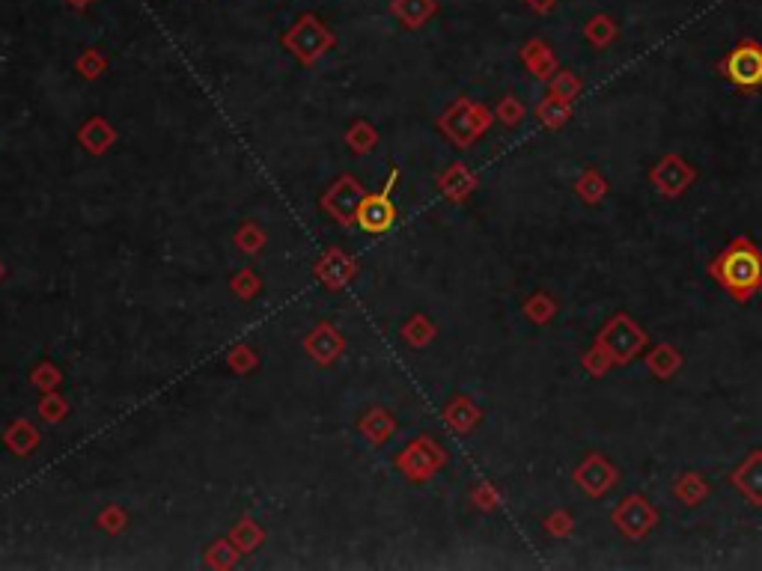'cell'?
Returning <instances> with one entry per match:
<instances>
[{
    "label": "cell",
    "instance_id": "cell-4",
    "mask_svg": "<svg viewBox=\"0 0 762 571\" xmlns=\"http://www.w3.org/2000/svg\"><path fill=\"white\" fill-rule=\"evenodd\" d=\"M658 521V512L652 509L649 500L643 497H629L626 503H620V509L614 512V527L629 536V539H643Z\"/></svg>",
    "mask_w": 762,
    "mask_h": 571
},
{
    "label": "cell",
    "instance_id": "cell-6",
    "mask_svg": "<svg viewBox=\"0 0 762 571\" xmlns=\"http://www.w3.org/2000/svg\"><path fill=\"white\" fill-rule=\"evenodd\" d=\"M694 182V167H688L682 158L670 155L661 158L652 170V185L664 194V197H679L688 185Z\"/></svg>",
    "mask_w": 762,
    "mask_h": 571
},
{
    "label": "cell",
    "instance_id": "cell-12",
    "mask_svg": "<svg viewBox=\"0 0 762 571\" xmlns=\"http://www.w3.org/2000/svg\"><path fill=\"white\" fill-rule=\"evenodd\" d=\"M605 191H608V185H605V179L590 167L584 176H581V182H578V194L584 197V203H599L602 197H605Z\"/></svg>",
    "mask_w": 762,
    "mask_h": 571
},
{
    "label": "cell",
    "instance_id": "cell-7",
    "mask_svg": "<svg viewBox=\"0 0 762 571\" xmlns=\"http://www.w3.org/2000/svg\"><path fill=\"white\" fill-rule=\"evenodd\" d=\"M575 479H578V485H581L590 497H602V494L614 485L617 473H614V467L602 456H590L578 467Z\"/></svg>",
    "mask_w": 762,
    "mask_h": 571
},
{
    "label": "cell",
    "instance_id": "cell-14",
    "mask_svg": "<svg viewBox=\"0 0 762 571\" xmlns=\"http://www.w3.org/2000/svg\"><path fill=\"white\" fill-rule=\"evenodd\" d=\"M545 527H548V530H551V533H557V536H563V533H569V527H572V521H569V518H566V515H563V512H560V515H557V518H551V521H548V524H545Z\"/></svg>",
    "mask_w": 762,
    "mask_h": 571
},
{
    "label": "cell",
    "instance_id": "cell-1",
    "mask_svg": "<svg viewBox=\"0 0 762 571\" xmlns=\"http://www.w3.org/2000/svg\"><path fill=\"white\" fill-rule=\"evenodd\" d=\"M709 274L739 301H751L762 289V250L748 238L739 235L727 244V250L709 265Z\"/></svg>",
    "mask_w": 762,
    "mask_h": 571
},
{
    "label": "cell",
    "instance_id": "cell-13",
    "mask_svg": "<svg viewBox=\"0 0 762 571\" xmlns=\"http://www.w3.org/2000/svg\"><path fill=\"white\" fill-rule=\"evenodd\" d=\"M551 90H554V96H557V99H563V102H575V96L581 93V81H578L572 72H560V75L554 78Z\"/></svg>",
    "mask_w": 762,
    "mask_h": 571
},
{
    "label": "cell",
    "instance_id": "cell-11",
    "mask_svg": "<svg viewBox=\"0 0 762 571\" xmlns=\"http://www.w3.org/2000/svg\"><path fill=\"white\" fill-rule=\"evenodd\" d=\"M676 497H682L685 506H697L706 497V482L697 473H688L676 482Z\"/></svg>",
    "mask_w": 762,
    "mask_h": 571
},
{
    "label": "cell",
    "instance_id": "cell-5",
    "mask_svg": "<svg viewBox=\"0 0 762 571\" xmlns=\"http://www.w3.org/2000/svg\"><path fill=\"white\" fill-rule=\"evenodd\" d=\"M396 170L390 173V179H387V185H384V191L376 194V197H367L364 203H361V212H358V224L367 229V232H384V229L393 224V218H396V209H393V203H390V191H393V185H396Z\"/></svg>",
    "mask_w": 762,
    "mask_h": 571
},
{
    "label": "cell",
    "instance_id": "cell-2",
    "mask_svg": "<svg viewBox=\"0 0 762 571\" xmlns=\"http://www.w3.org/2000/svg\"><path fill=\"white\" fill-rule=\"evenodd\" d=\"M721 72L730 84L739 90H757L762 87V45L760 42H739L721 63Z\"/></svg>",
    "mask_w": 762,
    "mask_h": 571
},
{
    "label": "cell",
    "instance_id": "cell-10",
    "mask_svg": "<svg viewBox=\"0 0 762 571\" xmlns=\"http://www.w3.org/2000/svg\"><path fill=\"white\" fill-rule=\"evenodd\" d=\"M569 114H572V102H563V99H557V96L545 99V102L536 108V116H539L548 128H560V125H566Z\"/></svg>",
    "mask_w": 762,
    "mask_h": 571
},
{
    "label": "cell",
    "instance_id": "cell-9",
    "mask_svg": "<svg viewBox=\"0 0 762 571\" xmlns=\"http://www.w3.org/2000/svg\"><path fill=\"white\" fill-rule=\"evenodd\" d=\"M649 369L658 375V378H667V375H673L676 369H679V363H682V357H679V351L676 348H670V345H658L652 354H649Z\"/></svg>",
    "mask_w": 762,
    "mask_h": 571
},
{
    "label": "cell",
    "instance_id": "cell-3",
    "mask_svg": "<svg viewBox=\"0 0 762 571\" xmlns=\"http://www.w3.org/2000/svg\"><path fill=\"white\" fill-rule=\"evenodd\" d=\"M643 343H646V334L635 328V322L629 316H614L596 345L608 354L611 363H629Z\"/></svg>",
    "mask_w": 762,
    "mask_h": 571
},
{
    "label": "cell",
    "instance_id": "cell-8",
    "mask_svg": "<svg viewBox=\"0 0 762 571\" xmlns=\"http://www.w3.org/2000/svg\"><path fill=\"white\" fill-rule=\"evenodd\" d=\"M733 485L754 503L762 506V453H751L748 461L733 473Z\"/></svg>",
    "mask_w": 762,
    "mask_h": 571
}]
</instances>
